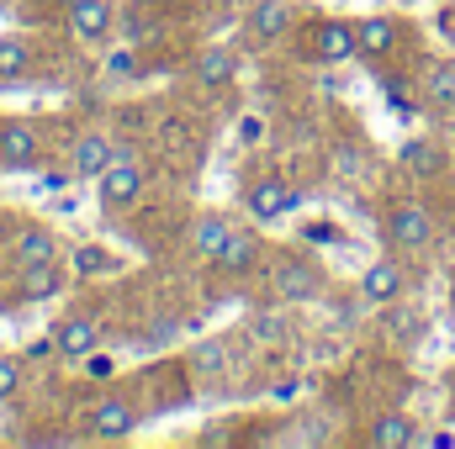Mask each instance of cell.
Wrapping results in <instances>:
<instances>
[{"label": "cell", "instance_id": "6da1fadb", "mask_svg": "<svg viewBox=\"0 0 455 449\" xmlns=\"http://www.w3.org/2000/svg\"><path fill=\"white\" fill-rule=\"evenodd\" d=\"M143 418H148V407L138 402V391H107L96 407H91V439H101V445H116V439H132L138 429H143Z\"/></svg>", "mask_w": 455, "mask_h": 449}, {"label": "cell", "instance_id": "7402d4cb", "mask_svg": "<svg viewBox=\"0 0 455 449\" xmlns=\"http://www.w3.org/2000/svg\"><path fill=\"white\" fill-rule=\"evenodd\" d=\"M397 164H403L408 175H440V148H435L429 138H408V143L397 148Z\"/></svg>", "mask_w": 455, "mask_h": 449}, {"label": "cell", "instance_id": "ffe728a7", "mask_svg": "<svg viewBox=\"0 0 455 449\" xmlns=\"http://www.w3.org/2000/svg\"><path fill=\"white\" fill-rule=\"evenodd\" d=\"M376 449H413L419 445V423L408 418V413H387V418H376L371 423V434H365Z\"/></svg>", "mask_w": 455, "mask_h": 449}, {"label": "cell", "instance_id": "52a82bcc", "mask_svg": "<svg viewBox=\"0 0 455 449\" xmlns=\"http://www.w3.org/2000/svg\"><path fill=\"white\" fill-rule=\"evenodd\" d=\"M387 238H392L397 248H408V254L429 248V243H435V217H429V207H424V201H397V207L387 212Z\"/></svg>", "mask_w": 455, "mask_h": 449}, {"label": "cell", "instance_id": "2e32d148", "mask_svg": "<svg viewBox=\"0 0 455 449\" xmlns=\"http://www.w3.org/2000/svg\"><path fill=\"white\" fill-rule=\"evenodd\" d=\"M259 254H265V248H259V238H254V232H238V227H233V238L223 243V254L212 259V270L238 280V275H249V270L259 264Z\"/></svg>", "mask_w": 455, "mask_h": 449}, {"label": "cell", "instance_id": "44dd1931", "mask_svg": "<svg viewBox=\"0 0 455 449\" xmlns=\"http://www.w3.org/2000/svg\"><path fill=\"white\" fill-rule=\"evenodd\" d=\"M424 101H429L435 112H451L455 106V59L435 64V69L424 75Z\"/></svg>", "mask_w": 455, "mask_h": 449}, {"label": "cell", "instance_id": "e575fe53", "mask_svg": "<svg viewBox=\"0 0 455 449\" xmlns=\"http://www.w3.org/2000/svg\"><path fill=\"white\" fill-rule=\"evenodd\" d=\"M445 138H451V143H455V106H451V112H445Z\"/></svg>", "mask_w": 455, "mask_h": 449}, {"label": "cell", "instance_id": "4316f807", "mask_svg": "<svg viewBox=\"0 0 455 449\" xmlns=\"http://www.w3.org/2000/svg\"><path fill=\"white\" fill-rule=\"evenodd\" d=\"M180 338V318H154L148 328H143V343L148 349H164V343H175Z\"/></svg>", "mask_w": 455, "mask_h": 449}, {"label": "cell", "instance_id": "3957f363", "mask_svg": "<svg viewBox=\"0 0 455 449\" xmlns=\"http://www.w3.org/2000/svg\"><path fill=\"white\" fill-rule=\"evenodd\" d=\"M297 207H302V196H297L281 175H259V180H249V185H243V212H249L259 227L286 223Z\"/></svg>", "mask_w": 455, "mask_h": 449}, {"label": "cell", "instance_id": "d6986e66", "mask_svg": "<svg viewBox=\"0 0 455 449\" xmlns=\"http://www.w3.org/2000/svg\"><path fill=\"white\" fill-rule=\"evenodd\" d=\"M191 75H196L202 85H212V91H223V85H233V75H238V64H233V53H228L223 43H207V48L196 53V64H191Z\"/></svg>", "mask_w": 455, "mask_h": 449}, {"label": "cell", "instance_id": "8992f818", "mask_svg": "<svg viewBox=\"0 0 455 449\" xmlns=\"http://www.w3.org/2000/svg\"><path fill=\"white\" fill-rule=\"evenodd\" d=\"M37 159H43V132H37V122L5 116V122H0V169L21 175V169H32Z\"/></svg>", "mask_w": 455, "mask_h": 449}, {"label": "cell", "instance_id": "9c48e42d", "mask_svg": "<svg viewBox=\"0 0 455 449\" xmlns=\"http://www.w3.org/2000/svg\"><path fill=\"white\" fill-rule=\"evenodd\" d=\"M355 53H360L355 21H318V27H307V59H318V64H349Z\"/></svg>", "mask_w": 455, "mask_h": 449}, {"label": "cell", "instance_id": "7c38bea8", "mask_svg": "<svg viewBox=\"0 0 455 449\" xmlns=\"http://www.w3.org/2000/svg\"><path fill=\"white\" fill-rule=\"evenodd\" d=\"M69 286L64 264L59 259H43V264H16V302H48Z\"/></svg>", "mask_w": 455, "mask_h": 449}, {"label": "cell", "instance_id": "f1b7e54d", "mask_svg": "<svg viewBox=\"0 0 455 449\" xmlns=\"http://www.w3.org/2000/svg\"><path fill=\"white\" fill-rule=\"evenodd\" d=\"M107 75H112V80H132V75H138V53H132V48H116L112 59H107Z\"/></svg>", "mask_w": 455, "mask_h": 449}, {"label": "cell", "instance_id": "836d02e7", "mask_svg": "<svg viewBox=\"0 0 455 449\" xmlns=\"http://www.w3.org/2000/svg\"><path fill=\"white\" fill-rule=\"evenodd\" d=\"M11 232H16V212L0 207V254H5V243H11Z\"/></svg>", "mask_w": 455, "mask_h": 449}, {"label": "cell", "instance_id": "4fadbf2b", "mask_svg": "<svg viewBox=\"0 0 455 449\" xmlns=\"http://www.w3.org/2000/svg\"><path fill=\"white\" fill-rule=\"evenodd\" d=\"M53 338H59V359H75L80 365L91 349H101V323L91 312H69V318H59Z\"/></svg>", "mask_w": 455, "mask_h": 449}, {"label": "cell", "instance_id": "cb8c5ba5", "mask_svg": "<svg viewBox=\"0 0 455 449\" xmlns=\"http://www.w3.org/2000/svg\"><path fill=\"white\" fill-rule=\"evenodd\" d=\"M32 69V43L21 32H5L0 37V80H21Z\"/></svg>", "mask_w": 455, "mask_h": 449}, {"label": "cell", "instance_id": "8fae6325", "mask_svg": "<svg viewBox=\"0 0 455 449\" xmlns=\"http://www.w3.org/2000/svg\"><path fill=\"white\" fill-rule=\"evenodd\" d=\"M11 264H43V259H59V232L43 223H16L11 243H5Z\"/></svg>", "mask_w": 455, "mask_h": 449}, {"label": "cell", "instance_id": "603a6c76", "mask_svg": "<svg viewBox=\"0 0 455 449\" xmlns=\"http://www.w3.org/2000/svg\"><path fill=\"white\" fill-rule=\"evenodd\" d=\"M387 334L403 338V343H419V338H424V312H419V307H408L403 296H397V302H387Z\"/></svg>", "mask_w": 455, "mask_h": 449}, {"label": "cell", "instance_id": "e0dca14e", "mask_svg": "<svg viewBox=\"0 0 455 449\" xmlns=\"http://www.w3.org/2000/svg\"><path fill=\"white\" fill-rule=\"evenodd\" d=\"M397 21L392 16H365V21H355V43H360V53L365 59H387L392 48H397Z\"/></svg>", "mask_w": 455, "mask_h": 449}, {"label": "cell", "instance_id": "d4e9b609", "mask_svg": "<svg viewBox=\"0 0 455 449\" xmlns=\"http://www.w3.org/2000/svg\"><path fill=\"white\" fill-rule=\"evenodd\" d=\"M75 270H80V275H112L116 259L101 248V243H85V248H80V259H75Z\"/></svg>", "mask_w": 455, "mask_h": 449}, {"label": "cell", "instance_id": "9a60e30c", "mask_svg": "<svg viewBox=\"0 0 455 449\" xmlns=\"http://www.w3.org/2000/svg\"><path fill=\"white\" fill-rule=\"evenodd\" d=\"M112 159H116V148H112V138H107V132H80V143H75V154H69V175L96 180Z\"/></svg>", "mask_w": 455, "mask_h": 449}, {"label": "cell", "instance_id": "4dcf8cb0", "mask_svg": "<svg viewBox=\"0 0 455 449\" xmlns=\"http://www.w3.org/2000/svg\"><path fill=\"white\" fill-rule=\"evenodd\" d=\"M80 365H85V375H112V370H116V365H112V354H96V349H91V354H85Z\"/></svg>", "mask_w": 455, "mask_h": 449}, {"label": "cell", "instance_id": "5b68a950", "mask_svg": "<svg viewBox=\"0 0 455 449\" xmlns=\"http://www.w3.org/2000/svg\"><path fill=\"white\" fill-rule=\"evenodd\" d=\"M143 381V391H148V413H180V407H191V375H186V365H154V370H143L138 375Z\"/></svg>", "mask_w": 455, "mask_h": 449}, {"label": "cell", "instance_id": "484cf974", "mask_svg": "<svg viewBox=\"0 0 455 449\" xmlns=\"http://www.w3.org/2000/svg\"><path fill=\"white\" fill-rule=\"evenodd\" d=\"M191 365H196V370H207V375H223V370H228V349L218 343V338H207V343L191 354Z\"/></svg>", "mask_w": 455, "mask_h": 449}, {"label": "cell", "instance_id": "30bf717a", "mask_svg": "<svg viewBox=\"0 0 455 449\" xmlns=\"http://www.w3.org/2000/svg\"><path fill=\"white\" fill-rule=\"evenodd\" d=\"M64 21L80 43H107L116 27V5L112 0H69L64 5Z\"/></svg>", "mask_w": 455, "mask_h": 449}, {"label": "cell", "instance_id": "ba28073f", "mask_svg": "<svg viewBox=\"0 0 455 449\" xmlns=\"http://www.w3.org/2000/svg\"><path fill=\"white\" fill-rule=\"evenodd\" d=\"M291 21H297L291 0H254L249 16H243V37H249L254 48H270V43H281V37L291 32Z\"/></svg>", "mask_w": 455, "mask_h": 449}, {"label": "cell", "instance_id": "d6a6232c", "mask_svg": "<svg viewBox=\"0 0 455 449\" xmlns=\"http://www.w3.org/2000/svg\"><path fill=\"white\" fill-rule=\"evenodd\" d=\"M307 238H313V243H339L344 232H339V227H329V223H313V227H307Z\"/></svg>", "mask_w": 455, "mask_h": 449}, {"label": "cell", "instance_id": "5bb4252c", "mask_svg": "<svg viewBox=\"0 0 455 449\" xmlns=\"http://www.w3.org/2000/svg\"><path fill=\"white\" fill-rule=\"evenodd\" d=\"M403 291H408V275H403L397 259H376V264H365V275H360V302L387 307V302H397Z\"/></svg>", "mask_w": 455, "mask_h": 449}, {"label": "cell", "instance_id": "277c9868", "mask_svg": "<svg viewBox=\"0 0 455 449\" xmlns=\"http://www.w3.org/2000/svg\"><path fill=\"white\" fill-rule=\"evenodd\" d=\"M270 291L281 302H318L323 296V270L302 254H281L275 270H270Z\"/></svg>", "mask_w": 455, "mask_h": 449}, {"label": "cell", "instance_id": "83f0119b", "mask_svg": "<svg viewBox=\"0 0 455 449\" xmlns=\"http://www.w3.org/2000/svg\"><path fill=\"white\" fill-rule=\"evenodd\" d=\"M21 391V359L16 354H0V402Z\"/></svg>", "mask_w": 455, "mask_h": 449}, {"label": "cell", "instance_id": "ac0fdd59", "mask_svg": "<svg viewBox=\"0 0 455 449\" xmlns=\"http://www.w3.org/2000/svg\"><path fill=\"white\" fill-rule=\"evenodd\" d=\"M233 238V223H228L223 212H202L196 223H191V254H202L207 264L223 254V243Z\"/></svg>", "mask_w": 455, "mask_h": 449}, {"label": "cell", "instance_id": "7a4b0ae2", "mask_svg": "<svg viewBox=\"0 0 455 449\" xmlns=\"http://www.w3.org/2000/svg\"><path fill=\"white\" fill-rule=\"evenodd\" d=\"M143 180H148V169H143L132 154H116L112 164L96 175V201H101V212L122 217V212L143 196Z\"/></svg>", "mask_w": 455, "mask_h": 449}, {"label": "cell", "instance_id": "f546056e", "mask_svg": "<svg viewBox=\"0 0 455 449\" xmlns=\"http://www.w3.org/2000/svg\"><path fill=\"white\" fill-rule=\"evenodd\" d=\"M53 354H59V338H53V334H43V338H32V343H27V359H53Z\"/></svg>", "mask_w": 455, "mask_h": 449}, {"label": "cell", "instance_id": "1f68e13d", "mask_svg": "<svg viewBox=\"0 0 455 449\" xmlns=\"http://www.w3.org/2000/svg\"><path fill=\"white\" fill-rule=\"evenodd\" d=\"M238 138H243V143H265V122H259V116H243V122H238Z\"/></svg>", "mask_w": 455, "mask_h": 449}]
</instances>
